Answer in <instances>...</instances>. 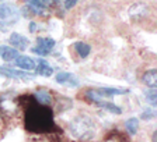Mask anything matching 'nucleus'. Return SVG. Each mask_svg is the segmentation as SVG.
Here are the masks:
<instances>
[{"label":"nucleus","mask_w":157,"mask_h":142,"mask_svg":"<svg viewBox=\"0 0 157 142\" xmlns=\"http://www.w3.org/2000/svg\"><path fill=\"white\" fill-rule=\"evenodd\" d=\"M20 109L18 98H0V110L7 114H16L17 110Z\"/></svg>","instance_id":"4"},{"label":"nucleus","mask_w":157,"mask_h":142,"mask_svg":"<svg viewBox=\"0 0 157 142\" xmlns=\"http://www.w3.org/2000/svg\"><path fill=\"white\" fill-rule=\"evenodd\" d=\"M100 95H105V96H111V95H122L126 92V89H117V88H101L97 91Z\"/></svg>","instance_id":"17"},{"label":"nucleus","mask_w":157,"mask_h":142,"mask_svg":"<svg viewBox=\"0 0 157 142\" xmlns=\"http://www.w3.org/2000/svg\"><path fill=\"white\" fill-rule=\"evenodd\" d=\"M35 71H36V74L42 75V77H49V75H52V73H53L52 67L46 62H39V64L35 67Z\"/></svg>","instance_id":"12"},{"label":"nucleus","mask_w":157,"mask_h":142,"mask_svg":"<svg viewBox=\"0 0 157 142\" xmlns=\"http://www.w3.org/2000/svg\"><path fill=\"white\" fill-rule=\"evenodd\" d=\"M105 142H128V139H126V137H124L119 133H111L107 137Z\"/></svg>","instance_id":"20"},{"label":"nucleus","mask_w":157,"mask_h":142,"mask_svg":"<svg viewBox=\"0 0 157 142\" xmlns=\"http://www.w3.org/2000/svg\"><path fill=\"white\" fill-rule=\"evenodd\" d=\"M98 106H101V107H104V109H107L108 112H111V113H115V114H121L122 113V110L119 109V107L117 106V105H114V103H111V102H105V100H100L98 102Z\"/></svg>","instance_id":"16"},{"label":"nucleus","mask_w":157,"mask_h":142,"mask_svg":"<svg viewBox=\"0 0 157 142\" xmlns=\"http://www.w3.org/2000/svg\"><path fill=\"white\" fill-rule=\"evenodd\" d=\"M53 46H55V41L52 38H38L36 39V48H33V53L45 56L48 55Z\"/></svg>","instance_id":"5"},{"label":"nucleus","mask_w":157,"mask_h":142,"mask_svg":"<svg viewBox=\"0 0 157 142\" xmlns=\"http://www.w3.org/2000/svg\"><path fill=\"white\" fill-rule=\"evenodd\" d=\"M142 81H143V84L147 85V87H150V88H156L157 87V71L154 70H149L146 71L143 74V78H142Z\"/></svg>","instance_id":"11"},{"label":"nucleus","mask_w":157,"mask_h":142,"mask_svg":"<svg viewBox=\"0 0 157 142\" xmlns=\"http://www.w3.org/2000/svg\"><path fill=\"white\" fill-rule=\"evenodd\" d=\"M0 73L10 78H27L29 75V74H27V73H23V71L11 70V68H3V67H0Z\"/></svg>","instance_id":"13"},{"label":"nucleus","mask_w":157,"mask_h":142,"mask_svg":"<svg viewBox=\"0 0 157 142\" xmlns=\"http://www.w3.org/2000/svg\"><path fill=\"white\" fill-rule=\"evenodd\" d=\"M76 3H77V0H65V9H72L76 6Z\"/></svg>","instance_id":"23"},{"label":"nucleus","mask_w":157,"mask_h":142,"mask_svg":"<svg viewBox=\"0 0 157 142\" xmlns=\"http://www.w3.org/2000/svg\"><path fill=\"white\" fill-rule=\"evenodd\" d=\"M153 116H154V112H149V113H143L142 117H143V119H146V117L149 119V117H153Z\"/></svg>","instance_id":"25"},{"label":"nucleus","mask_w":157,"mask_h":142,"mask_svg":"<svg viewBox=\"0 0 157 142\" xmlns=\"http://www.w3.org/2000/svg\"><path fill=\"white\" fill-rule=\"evenodd\" d=\"M69 131L76 139L88 141L95 135V126L90 117L78 116L69 124Z\"/></svg>","instance_id":"2"},{"label":"nucleus","mask_w":157,"mask_h":142,"mask_svg":"<svg viewBox=\"0 0 157 142\" xmlns=\"http://www.w3.org/2000/svg\"><path fill=\"white\" fill-rule=\"evenodd\" d=\"M16 64L20 68H24V70H35L36 64L31 57H27V56H18L16 59Z\"/></svg>","instance_id":"9"},{"label":"nucleus","mask_w":157,"mask_h":142,"mask_svg":"<svg viewBox=\"0 0 157 142\" xmlns=\"http://www.w3.org/2000/svg\"><path fill=\"white\" fill-rule=\"evenodd\" d=\"M56 82H59V84H62V85H69V87H72V88L78 85L77 77L70 74V73H59L56 75Z\"/></svg>","instance_id":"6"},{"label":"nucleus","mask_w":157,"mask_h":142,"mask_svg":"<svg viewBox=\"0 0 157 142\" xmlns=\"http://www.w3.org/2000/svg\"><path fill=\"white\" fill-rule=\"evenodd\" d=\"M149 100L151 102V105H156V92L154 91L149 94Z\"/></svg>","instance_id":"24"},{"label":"nucleus","mask_w":157,"mask_h":142,"mask_svg":"<svg viewBox=\"0 0 157 142\" xmlns=\"http://www.w3.org/2000/svg\"><path fill=\"white\" fill-rule=\"evenodd\" d=\"M27 6L34 14H38V16H46L48 14V9L39 0H27Z\"/></svg>","instance_id":"8"},{"label":"nucleus","mask_w":157,"mask_h":142,"mask_svg":"<svg viewBox=\"0 0 157 142\" xmlns=\"http://www.w3.org/2000/svg\"><path fill=\"white\" fill-rule=\"evenodd\" d=\"M75 49H76V52L78 53V56L82 59L87 57L88 53H90V46L87 45V43L84 42H76L75 43Z\"/></svg>","instance_id":"15"},{"label":"nucleus","mask_w":157,"mask_h":142,"mask_svg":"<svg viewBox=\"0 0 157 142\" xmlns=\"http://www.w3.org/2000/svg\"><path fill=\"white\" fill-rule=\"evenodd\" d=\"M153 142H156V133H154V135H153Z\"/></svg>","instance_id":"26"},{"label":"nucleus","mask_w":157,"mask_h":142,"mask_svg":"<svg viewBox=\"0 0 157 142\" xmlns=\"http://www.w3.org/2000/svg\"><path fill=\"white\" fill-rule=\"evenodd\" d=\"M24 116L25 130L34 134H52L59 131L53 121V112L45 105H39L36 100L27 106Z\"/></svg>","instance_id":"1"},{"label":"nucleus","mask_w":157,"mask_h":142,"mask_svg":"<svg viewBox=\"0 0 157 142\" xmlns=\"http://www.w3.org/2000/svg\"><path fill=\"white\" fill-rule=\"evenodd\" d=\"M0 57L6 60V62H11L18 57V52L14 48H9V46H2L0 48Z\"/></svg>","instance_id":"10"},{"label":"nucleus","mask_w":157,"mask_h":142,"mask_svg":"<svg viewBox=\"0 0 157 142\" xmlns=\"http://www.w3.org/2000/svg\"><path fill=\"white\" fill-rule=\"evenodd\" d=\"M35 142H59V139L55 138V137H52V135H48L46 138H39V139H36Z\"/></svg>","instance_id":"22"},{"label":"nucleus","mask_w":157,"mask_h":142,"mask_svg":"<svg viewBox=\"0 0 157 142\" xmlns=\"http://www.w3.org/2000/svg\"><path fill=\"white\" fill-rule=\"evenodd\" d=\"M34 98H35V100L39 105H45V106L51 103V100H52L51 99V94L46 92V91H38Z\"/></svg>","instance_id":"14"},{"label":"nucleus","mask_w":157,"mask_h":142,"mask_svg":"<svg viewBox=\"0 0 157 142\" xmlns=\"http://www.w3.org/2000/svg\"><path fill=\"white\" fill-rule=\"evenodd\" d=\"M14 13V9L13 7L7 6V4H0V20H4V18H9L11 14Z\"/></svg>","instance_id":"18"},{"label":"nucleus","mask_w":157,"mask_h":142,"mask_svg":"<svg viewBox=\"0 0 157 142\" xmlns=\"http://www.w3.org/2000/svg\"><path fill=\"white\" fill-rule=\"evenodd\" d=\"M147 13H149V6H147L146 3H143V2H137V3L132 4V6L129 7V11H128L129 17H131L132 20H135V21L143 20L144 17L147 16Z\"/></svg>","instance_id":"3"},{"label":"nucleus","mask_w":157,"mask_h":142,"mask_svg":"<svg viewBox=\"0 0 157 142\" xmlns=\"http://www.w3.org/2000/svg\"><path fill=\"white\" fill-rule=\"evenodd\" d=\"M125 127H126V130L131 134H136L137 127H139V120L137 119H129L126 123H125Z\"/></svg>","instance_id":"19"},{"label":"nucleus","mask_w":157,"mask_h":142,"mask_svg":"<svg viewBox=\"0 0 157 142\" xmlns=\"http://www.w3.org/2000/svg\"><path fill=\"white\" fill-rule=\"evenodd\" d=\"M10 43L14 46L16 50H25L27 46H28V39L17 32H13L10 36Z\"/></svg>","instance_id":"7"},{"label":"nucleus","mask_w":157,"mask_h":142,"mask_svg":"<svg viewBox=\"0 0 157 142\" xmlns=\"http://www.w3.org/2000/svg\"><path fill=\"white\" fill-rule=\"evenodd\" d=\"M39 2H41V3H42L46 9H49V7H52V6H56L60 0H39Z\"/></svg>","instance_id":"21"}]
</instances>
